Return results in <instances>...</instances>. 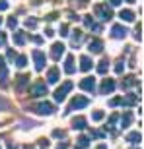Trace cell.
I'll return each mask as SVG.
<instances>
[{
    "mask_svg": "<svg viewBox=\"0 0 144 149\" xmlns=\"http://www.w3.org/2000/svg\"><path fill=\"white\" fill-rule=\"evenodd\" d=\"M70 89H72V83H70V81H66L64 85H62V87H59V89H56V93H55V99H56V101H62L64 97H66V93L70 91Z\"/></svg>",
    "mask_w": 144,
    "mask_h": 149,
    "instance_id": "cell-1",
    "label": "cell"
},
{
    "mask_svg": "<svg viewBox=\"0 0 144 149\" xmlns=\"http://www.w3.org/2000/svg\"><path fill=\"white\" fill-rule=\"evenodd\" d=\"M33 58H35V68L41 70V68L45 66V54L41 50H33Z\"/></svg>",
    "mask_w": 144,
    "mask_h": 149,
    "instance_id": "cell-2",
    "label": "cell"
},
{
    "mask_svg": "<svg viewBox=\"0 0 144 149\" xmlns=\"http://www.w3.org/2000/svg\"><path fill=\"white\" fill-rule=\"evenodd\" d=\"M31 93H33V97H39V95H45L47 93V85H45L43 81H39L33 85V89H31Z\"/></svg>",
    "mask_w": 144,
    "mask_h": 149,
    "instance_id": "cell-3",
    "label": "cell"
},
{
    "mask_svg": "<svg viewBox=\"0 0 144 149\" xmlns=\"http://www.w3.org/2000/svg\"><path fill=\"white\" fill-rule=\"evenodd\" d=\"M88 105V99H84V97H76V99L70 103V109L68 111H74V109H82V107Z\"/></svg>",
    "mask_w": 144,
    "mask_h": 149,
    "instance_id": "cell-4",
    "label": "cell"
},
{
    "mask_svg": "<svg viewBox=\"0 0 144 149\" xmlns=\"http://www.w3.org/2000/svg\"><path fill=\"white\" fill-rule=\"evenodd\" d=\"M53 111H55V107L49 105V103H41V105H37V112H41V114H51Z\"/></svg>",
    "mask_w": 144,
    "mask_h": 149,
    "instance_id": "cell-5",
    "label": "cell"
},
{
    "mask_svg": "<svg viewBox=\"0 0 144 149\" xmlns=\"http://www.w3.org/2000/svg\"><path fill=\"white\" fill-rule=\"evenodd\" d=\"M62 52H64V45H61V43H55V45H53V58H55V60H59V58H61Z\"/></svg>",
    "mask_w": 144,
    "mask_h": 149,
    "instance_id": "cell-6",
    "label": "cell"
},
{
    "mask_svg": "<svg viewBox=\"0 0 144 149\" xmlns=\"http://www.w3.org/2000/svg\"><path fill=\"white\" fill-rule=\"evenodd\" d=\"M94 85H95V81H94V77H86L82 83H80V87L82 89H86V91H94Z\"/></svg>",
    "mask_w": 144,
    "mask_h": 149,
    "instance_id": "cell-7",
    "label": "cell"
},
{
    "mask_svg": "<svg viewBox=\"0 0 144 149\" xmlns=\"http://www.w3.org/2000/svg\"><path fill=\"white\" fill-rule=\"evenodd\" d=\"M101 49H103V43H101L100 39H94V41L90 43V50H92V52H101Z\"/></svg>",
    "mask_w": 144,
    "mask_h": 149,
    "instance_id": "cell-8",
    "label": "cell"
},
{
    "mask_svg": "<svg viewBox=\"0 0 144 149\" xmlns=\"http://www.w3.org/2000/svg\"><path fill=\"white\" fill-rule=\"evenodd\" d=\"M113 89H115V83L111 81V79H105L103 85H101V93H111Z\"/></svg>",
    "mask_w": 144,
    "mask_h": 149,
    "instance_id": "cell-9",
    "label": "cell"
},
{
    "mask_svg": "<svg viewBox=\"0 0 144 149\" xmlns=\"http://www.w3.org/2000/svg\"><path fill=\"white\" fill-rule=\"evenodd\" d=\"M125 35H127V29L125 27H121V25H115V27H113V37L121 39V37H125Z\"/></svg>",
    "mask_w": 144,
    "mask_h": 149,
    "instance_id": "cell-10",
    "label": "cell"
},
{
    "mask_svg": "<svg viewBox=\"0 0 144 149\" xmlns=\"http://www.w3.org/2000/svg\"><path fill=\"white\" fill-rule=\"evenodd\" d=\"M56 81H59V70L53 68V70L49 72V83H56Z\"/></svg>",
    "mask_w": 144,
    "mask_h": 149,
    "instance_id": "cell-11",
    "label": "cell"
},
{
    "mask_svg": "<svg viewBox=\"0 0 144 149\" xmlns=\"http://www.w3.org/2000/svg\"><path fill=\"white\" fill-rule=\"evenodd\" d=\"M64 70H66V74L74 72V58H72V56H68V58H66V66H64Z\"/></svg>",
    "mask_w": 144,
    "mask_h": 149,
    "instance_id": "cell-12",
    "label": "cell"
},
{
    "mask_svg": "<svg viewBox=\"0 0 144 149\" xmlns=\"http://www.w3.org/2000/svg\"><path fill=\"white\" fill-rule=\"evenodd\" d=\"M121 17L125 19V22H133V19H134V14L131 10H125V12H121Z\"/></svg>",
    "mask_w": 144,
    "mask_h": 149,
    "instance_id": "cell-13",
    "label": "cell"
},
{
    "mask_svg": "<svg viewBox=\"0 0 144 149\" xmlns=\"http://www.w3.org/2000/svg\"><path fill=\"white\" fill-rule=\"evenodd\" d=\"M72 124H74V128H84V126H86V118L78 116V118H74V120H72Z\"/></svg>",
    "mask_w": 144,
    "mask_h": 149,
    "instance_id": "cell-14",
    "label": "cell"
},
{
    "mask_svg": "<svg viewBox=\"0 0 144 149\" xmlns=\"http://www.w3.org/2000/svg\"><path fill=\"white\" fill-rule=\"evenodd\" d=\"M128 141H131V143H140V134L138 132H133V134H128Z\"/></svg>",
    "mask_w": 144,
    "mask_h": 149,
    "instance_id": "cell-15",
    "label": "cell"
},
{
    "mask_svg": "<svg viewBox=\"0 0 144 149\" xmlns=\"http://www.w3.org/2000/svg\"><path fill=\"white\" fill-rule=\"evenodd\" d=\"M80 62H82V70H84V72L92 68V60H90L88 56H82V60H80Z\"/></svg>",
    "mask_w": 144,
    "mask_h": 149,
    "instance_id": "cell-16",
    "label": "cell"
},
{
    "mask_svg": "<svg viewBox=\"0 0 144 149\" xmlns=\"http://www.w3.org/2000/svg\"><path fill=\"white\" fill-rule=\"evenodd\" d=\"M6 76H8L6 64H4V62H0V81H6Z\"/></svg>",
    "mask_w": 144,
    "mask_h": 149,
    "instance_id": "cell-17",
    "label": "cell"
},
{
    "mask_svg": "<svg viewBox=\"0 0 144 149\" xmlns=\"http://www.w3.org/2000/svg\"><path fill=\"white\" fill-rule=\"evenodd\" d=\"M107 64H109V62H107V60H101L100 68H97V70H100V74H105V72H107Z\"/></svg>",
    "mask_w": 144,
    "mask_h": 149,
    "instance_id": "cell-18",
    "label": "cell"
},
{
    "mask_svg": "<svg viewBox=\"0 0 144 149\" xmlns=\"http://www.w3.org/2000/svg\"><path fill=\"white\" fill-rule=\"evenodd\" d=\"M131 118H133V116H131V114H128V112H127V114H125V118H123V128H125V126H128V124H131Z\"/></svg>",
    "mask_w": 144,
    "mask_h": 149,
    "instance_id": "cell-19",
    "label": "cell"
},
{
    "mask_svg": "<svg viewBox=\"0 0 144 149\" xmlns=\"http://www.w3.org/2000/svg\"><path fill=\"white\" fill-rule=\"evenodd\" d=\"M14 41H16V45H23V33H18L14 37Z\"/></svg>",
    "mask_w": 144,
    "mask_h": 149,
    "instance_id": "cell-20",
    "label": "cell"
},
{
    "mask_svg": "<svg viewBox=\"0 0 144 149\" xmlns=\"http://www.w3.org/2000/svg\"><path fill=\"white\" fill-rule=\"evenodd\" d=\"M25 62H28V60H25V56H20V58H18V66H20V68L25 66Z\"/></svg>",
    "mask_w": 144,
    "mask_h": 149,
    "instance_id": "cell-21",
    "label": "cell"
},
{
    "mask_svg": "<svg viewBox=\"0 0 144 149\" xmlns=\"http://www.w3.org/2000/svg\"><path fill=\"white\" fill-rule=\"evenodd\" d=\"M92 118H94V120H101V118H103V112H94Z\"/></svg>",
    "mask_w": 144,
    "mask_h": 149,
    "instance_id": "cell-22",
    "label": "cell"
},
{
    "mask_svg": "<svg viewBox=\"0 0 144 149\" xmlns=\"http://www.w3.org/2000/svg\"><path fill=\"white\" fill-rule=\"evenodd\" d=\"M78 141H80V145H82V147H86V145H88V138H80Z\"/></svg>",
    "mask_w": 144,
    "mask_h": 149,
    "instance_id": "cell-23",
    "label": "cell"
},
{
    "mask_svg": "<svg viewBox=\"0 0 144 149\" xmlns=\"http://www.w3.org/2000/svg\"><path fill=\"white\" fill-rule=\"evenodd\" d=\"M8 8V2H4V0H0V10H6Z\"/></svg>",
    "mask_w": 144,
    "mask_h": 149,
    "instance_id": "cell-24",
    "label": "cell"
},
{
    "mask_svg": "<svg viewBox=\"0 0 144 149\" xmlns=\"http://www.w3.org/2000/svg\"><path fill=\"white\" fill-rule=\"evenodd\" d=\"M8 23H10V27H16V17H12V19H10Z\"/></svg>",
    "mask_w": 144,
    "mask_h": 149,
    "instance_id": "cell-25",
    "label": "cell"
},
{
    "mask_svg": "<svg viewBox=\"0 0 144 149\" xmlns=\"http://www.w3.org/2000/svg\"><path fill=\"white\" fill-rule=\"evenodd\" d=\"M115 70H117V72H123V62H119V64H117Z\"/></svg>",
    "mask_w": 144,
    "mask_h": 149,
    "instance_id": "cell-26",
    "label": "cell"
},
{
    "mask_svg": "<svg viewBox=\"0 0 144 149\" xmlns=\"http://www.w3.org/2000/svg\"><path fill=\"white\" fill-rule=\"evenodd\" d=\"M111 4H113V6H119V4H121V0H111Z\"/></svg>",
    "mask_w": 144,
    "mask_h": 149,
    "instance_id": "cell-27",
    "label": "cell"
},
{
    "mask_svg": "<svg viewBox=\"0 0 144 149\" xmlns=\"http://www.w3.org/2000/svg\"><path fill=\"white\" fill-rule=\"evenodd\" d=\"M6 107V103H4V99H0V111H2V109H4Z\"/></svg>",
    "mask_w": 144,
    "mask_h": 149,
    "instance_id": "cell-28",
    "label": "cell"
},
{
    "mask_svg": "<svg viewBox=\"0 0 144 149\" xmlns=\"http://www.w3.org/2000/svg\"><path fill=\"white\" fill-rule=\"evenodd\" d=\"M6 43V37H4V35H0V45H4Z\"/></svg>",
    "mask_w": 144,
    "mask_h": 149,
    "instance_id": "cell-29",
    "label": "cell"
},
{
    "mask_svg": "<svg viewBox=\"0 0 144 149\" xmlns=\"http://www.w3.org/2000/svg\"><path fill=\"white\" fill-rule=\"evenodd\" d=\"M97 149H105V147H103V145H101V147H97Z\"/></svg>",
    "mask_w": 144,
    "mask_h": 149,
    "instance_id": "cell-30",
    "label": "cell"
},
{
    "mask_svg": "<svg viewBox=\"0 0 144 149\" xmlns=\"http://www.w3.org/2000/svg\"><path fill=\"white\" fill-rule=\"evenodd\" d=\"M0 23H2V19H0Z\"/></svg>",
    "mask_w": 144,
    "mask_h": 149,
    "instance_id": "cell-31",
    "label": "cell"
}]
</instances>
